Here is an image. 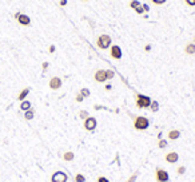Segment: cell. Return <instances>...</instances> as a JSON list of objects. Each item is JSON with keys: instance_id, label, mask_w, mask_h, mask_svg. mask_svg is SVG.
I'll return each mask as SVG.
<instances>
[{"instance_id": "52a82bcc", "label": "cell", "mask_w": 195, "mask_h": 182, "mask_svg": "<svg viewBox=\"0 0 195 182\" xmlns=\"http://www.w3.org/2000/svg\"><path fill=\"white\" fill-rule=\"evenodd\" d=\"M110 55H111V58H112V59H116V60L122 59V48H120L118 44L111 46Z\"/></svg>"}, {"instance_id": "5b68a950", "label": "cell", "mask_w": 195, "mask_h": 182, "mask_svg": "<svg viewBox=\"0 0 195 182\" xmlns=\"http://www.w3.org/2000/svg\"><path fill=\"white\" fill-rule=\"evenodd\" d=\"M67 180H68L67 174L61 170L55 171L54 174L51 175V182H67Z\"/></svg>"}, {"instance_id": "603a6c76", "label": "cell", "mask_w": 195, "mask_h": 182, "mask_svg": "<svg viewBox=\"0 0 195 182\" xmlns=\"http://www.w3.org/2000/svg\"><path fill=\"white\" fill-rule=\"evenodd\" d=\"M75 182H86V177L83 174H76L75 175Z\"/></svg>"}, {"instance_id": "7402d4cb", "label": "cell", "mask_w": 195, "mask_h": 182, "mask_svg": "<svg viewBox=\"0 0 195 182\" xmlns=\"http://www.w3.org/2000/svg\"><path fill=\"white\" fill-rule=\"evenodd\" d=\"M90 117V114L86 111V110H82V111H79V118H82V119H87Z\"/></svg>"}, {"instance_id": "836d02e7", "label": "cell", "mask_w": 195, "mask_h": 182, "mask_svg": "<svg viewBox=\"0 0 195 182\" xmlns=\"http://www.w3.org/2000/svg\"><path fill=\"white\" fill-rule=\"evenodd\" d=\"M55 50H56V47H55V46H54V44H51V46H49V48H48V51H49V52H51V54H54V52H55Z\"/></svg>"}, {"instance_id": "3957f363", "label": "cell", "mask_w": 195, "mask_h": 182, "mask_svg": "<svg viewBox=\"0 0 195 182\" xmlns=\"http://www.w3.org/2000/svg\"><path fill=\"white\" fill-rule=\"evenodd\" d=\"M111 43H112L111 36L107 35V34H102L96 40V46L100 48V50H107V48L111 46Z\"/></svg>"}, {"instance_id": "6da1fadb", "label": "cell", "mask_w": 195, "mask_h": 182, "mask_svg": "<svg viewBox=\"0 0 195 182\" xmlns=\"http://www.w3.org/2000/svg\"><path fill=\"white\" fill-rule=\"evenodd\" d=\"M134 127H135V130H138V131L147 130V129L150 127V121H148V118H146V117H142V115L135 117Z\"/></svg>"}, {"instance_id": "4316f807", "label": "cell", "mask_w": 195, "mask_h": 182, "mask_svg": "<svg viewBox=\"0 0 195 182\" xmlns=\"http://www.w3.org/2000/svg\"><path fill=\"white\" fill-rule=\"evenodd\" d=\"M137 178H138V173H134V174L128 178V181H127V182H135V181H137Z\"/></svg>"}, {"instance_id": "5bb4252c", "label": "cell", "mask_w": 195, "mask_h": 182, "mask_svg": "<svg viewBox=\"0 0 195 182\" xmlns=\"http://www.w3.org/2000/svg\"><path fill=\"white\" fill-rule=\"evenodd\" d=\"M30 94V88L28 87H26V88H23V90L20 91V94H19V97H17V99H19L20 102L21 101H24L27 98V95Z\"/></svg>"}, {"instance_id": "2e32d148", "label": "cell", "mask_w": 195, "mask_h": 182, "mask_svg": "<svg viewBox=\"0 0 195 182\" xmlns=\"http://www.w3.org/2000/svg\"><path fill=\"white\" fill-rule=\"evenodd\" d=\"M33 117H35V111H33L32 109L27 110V111H24V119H27V121H31V119H33Z\"/></svg>"}, {"instance_id": "9c48e42d", "label": "cell", "mask_w": 195, "mask_h": 182, "mask_svg": "<svg viewBox=\"0 0 195 182\" xmlns=\"http://www.w3.org/2000/svg\"><path fill=\"white\" fill-rule=\"evenodd\" d=\"M94 79L98 83H104L107 81V75H106V70H98L94 75Z\"/></svg>"}, {"instance_id": "8d00e7d4", "label": "cell", "mask_w": 195, "mask_h": 182, "mask_svg": "<svg viewBox=\"0 0 195 182\" xmlns=\"http://www.w3.org/2000/svg\"><path fill=\"white\" fill-rule=\"evenodd\" d=\"M111 88H112V86H111V85H106V90L107 91H110Z\"/></svg>"}, {"instance_id": "d6986e66", "label": "cell", "mask_w": 195, "mask_h": 182, "mask_svg": "<svg viewBox=\"0 0 195 182\" xmlns=\"http://www.w3.org/2000/svg\"><path fill=\"white\" fill-rule=\"evenodd\" d=\"M167 141L166 139H162V138H160L159 141H158V147H159V149H166L167 147Z\"/></svg>"}, {"instance_id": "44dd1931", "label": "cell", "mask_w": 195, "mask_h": 182, "mask_svg": "<svg viewBox=\"0 0 195 182\" xmlns=\"http://www.w3.org/2000/svg\"><path fill=\"white\" fill-rule=\"evenodd\" d=\"M139 5H140V2H139V0H132V2H130V7H131L132 10H135Z\"/></svg>"}, {"instance_id": "ac0fdd59", "label": "cell", "mask_w": 195, "mask_h": 182, "mask_svg": "<svg viewBox=\"0 0 195 182\" xmlns=\"http://www.w3.org/2000/svg\"><path fill=\"white\" fill-rule=\"evenodd\" d=\"M150 110L153 113H158V111H159V102H158V101H153V102H151Z\"/></svg>"}, {"instance_id": "8992f818", "label": "cell", "mask_w": 195, "mask_h": 182, "mask_svg": "<svg viewBox=\"0 0 195 182\" xmlns=\"http://www.w3.org/2000/svg\"><path fill=\"white\" fill-rule=\"evenodd\" d=\"M84 129L87 131H94L95 129H96L98 126V122H96V118H94V117H88L87 119H84Z\"/></svg>"}, {"instance_id": "f546056e", "label": "cell", "mask_w": 195, "mask_h": 182, "mask_svg": "<svg viewBox=\"0 0 195 182\" xmlns=\"http://www.w3.org/2000/svg\"><path fill=\"white\" fill-rule=\"evenodd\" d=\"M186 4L190 5V7H195V0H184Z\"/></svg>"}, {"instance_id": "7a4b0ae2", "label": "cell", "mask_w": 195, "mask_h": 182, "mask_svg": "<svg viewBox=\"0 0 195 182\" xmlns=\"http://www.w3.org/2000/svg\"><path fill=\"white\" fill-rule=\"evenodd\" d=\"M151 98L143 94H137V107L138 109H150Z\"/></svg>"}, {"instance_id": "d590c367", "label": "cell", "mask_w": 195, "mask_h": 182, "mask_svg": "<svg viewBox=\"0 0 195 182\" xmlns=\"http://www.w3.org/2000/svg\"><path fill=\"white\" fill-rule=\"evenodd\" d=\"M144 50H146L147 52H148V51H151V44H147L146 47H144Z\"/></svg>"}, {"instance_id": "9a60e30c", "label": "cell", "mask_w": 195, "mask_h": 182, "mask_svg": "<svg viewBox=\"0 0 195 182\" xmlns=\"http://www.w3.org/2000/svg\"><path fill=\"white\" fill-rule=\"evenodd\" d=\"M31 109V102L30 101H21V103H20V110L21 111H27V110H30Z\"/></svg>"}, {"instance_id": "83f0119b", "label": "cell", "mask_w": 195, "mask_h": 182, "mask_svg": "<svg viewBox=\"0 0 195 182\" xmlns=\"http://www.w3.org/2000/svg\"><path fill=\"white\" fill-rule=\"evenodd\" d=\"M151 2H153L154 4H156V5H160V4H165L167 0H151Z\"/></svg>"}, {"instance_id": "ba28073f", "label": "cell", "mask_w": 195, "mask_h": 182, "mask_svg": "<svg viewBox=\"0 0 195 182\" xmlns=\"http://www.w3.org/2000/svg\"><path fill=\"white\" fill-rule=\"evenodd\" d=\"M61 85H63V82H61V79L59 78V76H54V78H51L49 79V83H48V86H49L51 90H59V88L61 87Z\"/></svg>"}, {"instance_id": "484cf974", "label": "cell", "mask_w": 195, "mask_h": 182, "mask_svg": "<svg viewBox=\"0 0 195 182\" xmlns=\"http://www.w3.org/2000/svg\"><path fill=\"white\" fill-rule=\"evenodd\" d=\"M135 12H137V14L138 15H142V14H143V12H144V10H143V5H139V7H137V8H135Z\"/></svg>"}, {"instance_id": "4fadbf2b", "label": "cell", "mask_w": 195, "mask_h": 182, "mask_svg": "<svg viewBox=\"0 0 195 182\" xmlns=\"http://www.w3.org/2000/svg\"><path fill=\"white\" fill-rule=\"evenodd\" d=\"M184 52L187 55H195V44L194 43H188L184 47Z\"/></svg>"}, {"instance_id": "8fae6325", "label": "cell", "mask_w": 195, "mask_h": 182, "mask_svg": "<svg viewBox=\"0 0 195 182\" xmlns=\"http://www.w3.org/2000/svg\"><path fill=\"white\" fill-rule=\"evenodd\" d=\"M16 19H17V21H19L21 26H30L31 24L30 16L28 15H26V14H19V16H17Z\"/></svg>"}, {"instance_id": "7c38bea8", "label": "cell", "mask_w": 195, "mask_h": 182, "mask_svg": "<svg viewBox=\"0 0 195 182\" xmlns=\"http://www.w3.org/2000/svg\"><path fill=\"white\" fill-rule=\"evenodd\" d=\"M167 137H168L170 141H176L179 137H181V131L179 130H170L168 134H167Z\"/></svg>"}, {"instance_id": "ffe728a7", "label": "cell", "mask_w": 195, "mask_h": 182, "mask_svg": "<svg viewBox=\"0 0 195 182\" xmlns=\"http://www.w3.org/2000/svg\"><path fill=\"white\" fill-rule=\"evenodd\" d=\"M79 94H82V95H83V97H84V98H88L90 95H91V91H90L87 87H83L82 90H80V92H79Z\"/></svg>"}, {"instance_id": "e575fe53", "label": "cell", "mask_w": 195, "mask_h": 182, "mask_svg": "<svg viewBox=\"0 0 195 182\" xmlns=\"http://www.w3.org/2000/svg\"><path fill=\"white\" fill-rule=\"evenodd\" d=\"M143 10L146 12H148V11H150V5H148V4H143Z\"/></svg>"}, {"instance_id": "74e56055", "label": "cell", "mask_w": 195, "mask_h": 182, "mask_svg": "<svg viewBox=\"0 0 195 182\" xmlns=\"http://www.w3.org/2000/svg\"><path fill=\"white\" fill-rule=\"evenodd\" d=\"M83 2H88V0H83Z\"/></svg>"}, {"instance_id": "cb8c5ba5", "label": "cell", "mask_w": 195, "mask_h": 182, "mask_svg": "<svg viewBox=\"0 0 195 182\" xmlns=\"http://www.w3.org/2000/svg\"><path fill=\"white\" fill-rule=\"evenodd\" d=\"M106 75H107V81H110V79H112L115 76V72L112 70H106Z\"/></svg>"}, {"instance_id": "1f68e13d", "label": "cell", "mask_w": 195, "mask_h": 182, "mask_svg": "<svg viewBox=\"0 0 195 182\" xmlns=\"http://www.w3.org/2000/svg\"><path fill=\"white\" fill-rule=\"evenodd\" d=\"M67 3H68V0H60V2H59V5H60V7H66Z\"/></svg>"}, {"instance_id": "e0dca14e", "label": "cell", "mask_w": 195, "mask_h": 182, "mask_svg": "<svg viewBox=\"0 0 195 182\" xmlns=\"http://www.w3.org/2000/svg\"><path fill=\"white\" fill-rule=\"evenodd\" d=\"M74 158H75V154H74V152H66L63 154V159H64V161H67V162L72 161Z\"/></svg>"}, {"instance_id": "4dcf8cb0", "label": "cell", "mask_w": 195, "mask_h": 182, "mask_svg": "<svg viewBox=\"0 0 195 182\" xmlns=\"http://www.w3.org/2000/svg\"><path fill=\"white\" fill-rule=\"evenodd\" d=\"M98 182H110V180L102 175V177H99V178H98Z\"/></svg>"}, {"instance_id": "277c9868", "label": "cell", "mask_w": 195, "mask_h": 182, "mask_svg": "<svg viewBox=\"0 0 195 182\" xmlns=\"http://www.w3.org/2000/svg\"><path fill=\"white\" fill-rule=\"evenodd\" d=\"M155 180L158 182H168L170 181V175L165 169L162 168H156L155 170Z\"/></svg>"}, {"instance_id": "f35d334b", "label": "cell", "mask_w": 195, "mask_h": 182, "mask_svg": "<svg viewBox=\"0 0 195 182\" xmlns=\"http://www.w3.org/2000/svg\"><path fill=\"white\" fill-rule=\"evenodd\" d=\"M194 44H195V38H194Z\"/></svg>"}, {"instance_id": "30bf717a", "label": "cell", "mask_w": 195, "mask_h": 182, "mask_svg": "<svg viewBox=\"0 0 195 182\" xmlns=\"http://www.w3.org/2000/svg\"><path fill=\"white\" fill-rule=\"evenodd\" d=\"M165 159H166L167 163H176L179 161V154L175 153V152H170V153L166 154Z\"/></svg>"}, {"instance_id": "d4e9b609", "label": "cell", "mask_w": 195, "mask_h": 182, "mask_svg": "<svg viewBox=\"0 0 195 182\" xmlns=\"http://www.w3.org/2000/svg\"><path fill=\"white\" fill-rule=\"evenodd\" d=\"M184 173H186V168H184V166H179V168L176 169V174H178V175H183Z\"/></svg>"}, {"instance_id": "f1b7e54d", "label": "cell", "mask_w": 195, "mask_h": 182, "mask_svg": "<svg viewBox=\"0 0 195 182\" xmlns=\"http://www.w3.org/2000/svg\"><path fill=\"white\" fill-rule=\"evenodd\" d=\"M75 101H76V102H79V103H80V102L84 101V97H83L82 94H78V95H76V98H75Z\"/></svg>"}, {"instance_id": "d6a6232c", "label": "cell", "mask_w": 195, "mask_h": 182, "mask_svg": "<svg viewBox=\"0 0 195 182\" xmlns=\"http://www.w3.org/2000/svg\"><path fill=\"white\" fill-rule=\"evenodd\" d=\"M48 66H49V63L48 62H43V64H42V67H43V71H46L48 69Z\"/></svg>"}]
</instances>
